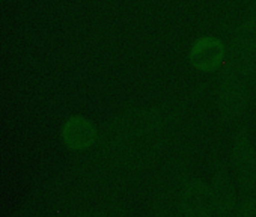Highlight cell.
I'll use <instances>...</instances> for the list:
<instances>
[{
  "label": "cell",
  "instance_id": "6da1fadb",
  "mask_svg": "<svg viewBox=\"0 0 256 217\" xmlns=\"http://www.w3.org/2000/svg\"><path fill=\"white\" fill-rule=\"evenodd\" d=\"M188 106L187 100L169 101L154 106H134L112 116L100 132V148L112 146L134 138H140L180 122Z\"/></svg>",
  "mask_w": 256,
  "mask_h": 217
},
{
  "label": "cell",
  "instance_id": "7a4b0ae2",
  "mask_svg": "<svg viewBox=\"0 0 256 217\" xmlns=\"http://www.w3.org/2000/svg\"><path fill=\"white\" fill-rule=\"evenodd\" d=\"M226 46V68L256 83V14L236 24Z\"/></svg>",
  "mask_w": 256,
  "mask_h": 217
},
{
  "label": "cell",
  "instance_id": "3957f363",
  "mask_svg": "<svg viewBox=\"0 0 256 217\" xmlns=\"http://www.w3.org/2000/svg\"><path fill=\"white\" fill-rule=\"evenodd\" d=\"M252 82L224 66L217 86V112L224 124L238 121L248 108Z\"/></svg>",
  "mask_w": 256,
  "mask_h": 217
},
{
  "label": "cell",
  "instance_id": "277c9868",
  "mask_svg": "<svg viewBox=\"0 0 256 217\" xmlns=\"http://www.w3.org/2000/svg\"><path fill=\"white\" fill-rule=\"evenodd\" d=\"M188 180V162L182 154L162 169L154 190V206L160 214L172 216L175 211L180 212V198Z\"/></svg>",
  "mask_w": 256,
  "mask_h": 217
},
{
  "label": "cell",
  "instance_id": "5b68a950",
  "mask_svg": "<svg viewBox=\"0 0 256 217\" xmlns=\"http://www.w3.org/2000/svg\"><path fill=\"white\" fill-rule=\"evenodd\" d=\"M230 169L242 193L256 192V148L246 130L240 127L230 148Z\"/></svg>",
  "mask_w": 256,
  "mask_h": 217
},
{
  "label": "cell",
  "instance_id": "8992f818",
  "mask_svg": "<svg viewBox=\"0 0 256 217\" xmlns=\"http://www.w3.org/2000/svg\"><path fill=\"white\" fill-rule=\"evenodd\" d=\"M228 46L216 35L198 36L188 48V62L199 72H216L226 66Z\"/></svg>",
  "mask_w": 256,
  "mask_h": 217
},
{
  "label": "cell",
  "instance_id": "52a82bcc",
  "mask_svg": "<svg viewBox=\"0 0 256 217\" xmlns=\"http://www.w3.org/2000/svg\"><path fill=\"white\" fill-rule=\"evenodd\" d=\"M210 187L216 200V214H218L220 217H234L238 204L235 194V184L229 164L218 154H214L211 160Z\"/></svg>",
  "mask_w": 256,
  "mask_h": 217
},
{
  "label": "cell",
  "instance_id": "ba28073f",
  "mask_svg": "<svg viewBox=\"0 0 256 217\" xmlns=\"http://www.w3.org/2000/svg\"><path fill=\"white\" fill-rule=\"evenodd\" d=\"M216 214V200L211 187L200 178H190L180 198L181 217H212Z\"/></svg>",
  "mask_w": 256,
  "mask_h": 217
},
{
  "label": "cell",
  "instance_id": "9c48e42d",
  "mask_svg": "<svg viewBox=\"0 0 256 217\" xmlns=\"http://www.w3.org/2000/svg\"><path fill=\"white\" fill-rule=\"evenodd\" d=\"M62 139L66 146L74 151H86L95 146L100 140V130L92 121L83 116L68 120L62 130Z\"/></svg>",
  "mask_w": 256,
  "mask_h": 217
},
{
  "label": "cell",
  "instance_id": "30bf717a",
  "mask_svg": "<svg viewBox=\"0 0 256 217\" xmlns=\"http://www.w3.org/2000/svg\"><path fill=\"white\" fill-rule=\"evenodd\" d=\"M234 217H256V192L244 193L242 199L236 204Z\"/></svg>",
  "mask_w": 256,
  "mask_h": 217
}]
</instances>
